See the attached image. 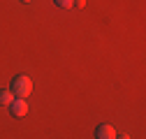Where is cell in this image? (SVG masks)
Here are the masks:
<instances>
[{
  "instance_id": "cell-1",
  "label": "cell",
  "mask_w": 146,
  "mask_h": 139,
  "mask_svg": "<svg viewBox=\"0 0 146 139\" xmlns=\"http://www.w3.org/2000/svg\"><path fill=\"white\" fill-rule=\"evenodd\" d=\"M9 91L16 95V97H28L30 93H33V79L28 77V74H16L14 79H12V83H9Z\"/></svg>"
},
{
  "instance_id": "cell-2",
  "label": "cell",
  "mask_w": 146,
  "mask_h": 139,
  "mask_svg": "<svg viewBox=\"0 0 146 139\" xmlns=\"http://www.w3.org/2000/svg\"><path fill=\"white\" fill-rule=\"evenodd\" d=\"M9 111H12V116H16V118H23V116L28 114V102H26L23 97H14V102L9 104Z\"/></svg>"
},
{
  "instance_id": "cell-3",
  "label": "cell",
  "mask_w": 146,
  "mask_h": 139,
  "mask_svg": "<svg viewBox=\"0 0 146 139\" xmlns=\"http://www.w3.org/2000/svg\"><path fill=\"white\" fill-rule=\"evenodd\" d=\"M95 139H116V130L114 125H109V123H102L95 128Z\"/></svg>"
},
{
  "instance_id": "cell-4",
  "label": "cell",
  "mask_w": 146,
  "mask_h": 139,
  "mask_svg": "<svg viewBox=\"0 0 146 139\" xmlns=\"http://www.w3.org/2000/svg\"><path fill=\"white\" fill-rule=\"evenodd\" d=\"M14 93L9 91V88H3V91H0V104H3V107H9V104L14 102Z\"/></svg>"
},
{
  "instance_id": "cell-5",
  "label": "cell",
  "mask_w": 146,
  "mask_h": 139,
  "mask_svg": "<svg viewBox=\"0 0 146 139\" xmlns=\"http://www.w3.org/2000/svg\"><path fill=\"white\" fill-rule=\"evenodd\" d=\"M56 3V7H63V9H70L72 5H74V0H53Z\"/></svg>"
},
{
  "instance_id": "cell-6",
  "label": "cell",
  "mask_w": 146,
  "mask_h": 139,
  "mask_svg": "<svg viewBox=\"0 0 146 139\" xmlns=\"http://www.w3.org/2000/svg\"><path fill=\"white\" fill-rule=\"evenodd\" d=\"M116 139H130V134H116Z\"/></svg>"
},
{
  "instance_id": "cell-7",
  "label": "cell",
  "mask_w": 146,
  "mask_h": 139,
  "mask_svg": "<svg viewBox=\"0 0 146 139\" xmlns=\"http://www.w3.org/2000/svg\"><path fill=\"white\" fill-rule=\"evenodd\" d=\"M74 3H77L79 7H84V5H86V0H74Z\"/></svg>"
},
{
  "instance_id": "cell-8",
  "label": "cell",
  "mask_w": 146,
  "mask_h": 139,
  "mask_svg": "<svg viewBox=\"0 0 146 139\" xmlns=\"http://www.w3.org/2000/svg\"><path fill=\"white\" fill-rule=\"evenodd\" d=\"M21 3H30V0H21Z\"/></svg>"
}]
</instances>
